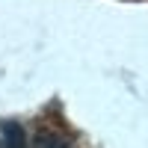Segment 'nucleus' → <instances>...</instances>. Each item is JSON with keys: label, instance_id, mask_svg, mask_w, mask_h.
I'll list each match as a JSON object with an SVG mask.
<instances>
[{"label": "nucleus", "instance_id": "obj_2", "mask_svg": "<svg viewBox=\"0 0 148 148\" xmlns=\"http://www.w3.org/2000/svg\"><path fill=\"white\" fill-rule=\"evenodd\" d=\"M33 148H71V145H68L62 136H56V133H51V130H42V133H36Z\"/></svg>", "mask_w": 148, "mask_h": 148}, {"label": "nucleus", "instance_id": "obj_1", "mask_svg": "<svg viewBox=\"0 0 148 148\" xmlns=\"http://www.w3.org/2000/svg\"><path fill=\"white\" fill-rule=\"evenodd\" d=\"M0 148H27L24 127L18 121H3L0 125Z\"/></svg>", "mask_w": 148, "mask_h": 148}]
</instances>
